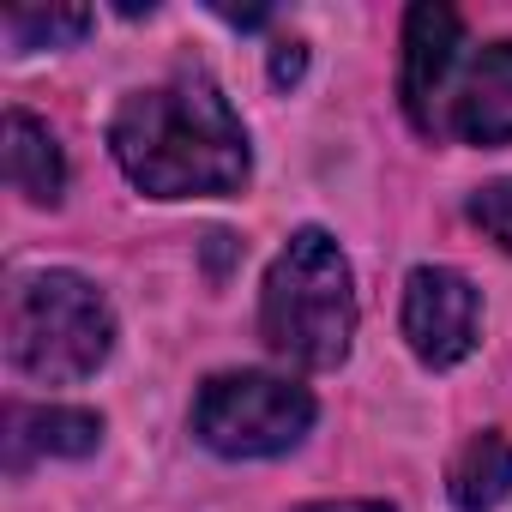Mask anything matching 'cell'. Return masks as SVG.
<instances>
[{"instance_id":"cell-1","label":"cell","mask_w":512,"mask_h":512,"mask_svg":"<svg viewBox=\"0 0 512 512\" xmlns=\"http://www.w3.org/2000/svg\"><path fill=\"white\" fill-rule=\"evenodd\" d=\"M109 151L121 175L151 199H229L247 187L253 169L235 109L199 73L133 91L109 121Z\"/></svg>"},{"instance_id":"cell-2","label":"cell","mask_w":512,"mask_h":512,"mask_svg":"<svg viewBox=\"0 0 512 512\" xmlns=\"http://www.w3.org/2000/svg\"><path fill=\"white\" fill-rule=\"evenodd\" d=\"M260 338L296 368H338L356 338V278L326 229H296L260 290Z\"/></svg>"},{"instance_id":"cell-3","label":"cell","mask_w":512,"mask_h":512,"mask_svg":"<svg viewBox=\"0 0 512 512\" xmlns=\"http://www.w3.org/2000/svg\"><path fill=\"white\" fill-rule=\"evenodd\" d=\"M115 350V314L79 272H25L7 296V356L43 386L91 380Z\"/></svg>"},{"instance_id":"cell-4","label":"cell","mask_w":512,"mask_h":512,"mask_svg":"<svg viewBox=\"0 0 512 512\" xmlns=\"http://www.w3.org/2000/svg\"><path fill=\"white\" fill-rule=\"evenodd\" d=\"M314 428V392L284 374H211L193 398V434L223 458H278Z\"/></svg>"},{"instance_id":"cell-5","label":"cell","mask_w":512,"mask_h":512,"mask_svg":"<svg viewBox=\"0 0 512 512\" xmlns=\"http://www.w3.org/2000/svg\"><path fill=\"white\" fill-rule=\"evenodd\" d=\"M482 302L476 284L452 266H416L404 278V344L422 368H458L476 350Z\"/></svg>"},{"instance_id":"cell-6","label":"cell","mask_w":512,"mask_h":512,"mask_svg":"<svg viewBox=\"0 0 512 512\" xmlns=\"http://www.w3.org/2000/svg\"><path fill=\"white\" fill-rule=\"evenodd\" d=\"M464 25L452 7L440 0H422L404 19V73H398V97H404V115L416 121V133H440V103H446V85L464 61Z\"/></svg>"},{"instance_id":"cell-7","label":"cell","mask_w":512,"mask_h":512,"mask_svg":"<svg viewBox=\"0 0 512 512\" xmlns=\"http://www.w3.org/2000/svg\"><path fill=\"white\" fill-rule=\"evenodd\" d=\"M434 139H464V145H506L512 139V43H488L470 61H458Z\"/></svg>"},{"instance_id":"cell-8","label":"cell","mask_w":512,"mask_h":512,"mask_svg":"<svg viewBox=\"0 0 512 512\" xmlns=\"http://www.w3.org/2000/svg\"><path fill=\"white\" fill-rule=\"evenodd\" d=\"M103 440V416L91 410H67V404H43V410H13L7 422V464L25 470L31 458H85Z\"/></svg>"},{"instance_id":"cell-9","label":"cell","mask_w":512,"mask_h":512,"mask_svg":"<svg viewBox=\"0 0 512 512\" xmlns=\"http://www.w3.org/2000/svg\"><path fill=\"white\" fill-rule=\"evenodd\" d=\"M0 157H7V181L31 199V205H55L61 187H67V157L55 145V133L25 115V109H7V145H0Z\"/></svg>"},{"instance_id":"cell-10","label":"cell","mask_w":512,"mask_h":512,"mask_svg":"<svg viewBox=\"0 0 512 512\" xmlns=\"http://www.w3.org/2000/svg\"><path fill=\"white\" fill-rule=\"evenodd\" d=\"M446 488H452V506L458 512H494L512 494V440L500 428L470 434L464 452L446 470Z\"/></svg>"},{"instance_id":"cell-11","label":"cell","mask_w":512,"mask_h":512,"mask_svg":"<svg viewBox=\"0 0 512 512\" xmlns=\"http://www.w3.org/2000/svg\"><path fill=\"white\" fill-rule=\"evenodd\" d=\"M0 31H7L13 55H31V49H61L73 37H85L91 13L85 7H7L0 13Z\"/></svg>"},{"instance_id":"cell-12","label":"cell","mask_w":512,"mask_h":512,"mask_svg":"<svg viewBox=\"0 0 512 512\" xmlns=\"http://www.w3.org/2000/svg\"><path fill=\"white\" fill-rule=\"evenodd\" d=\"M470 223H476L482 235H494V241L512 253V175L470 193Z\"/></svg>"},{"instance_id":"cell-13","label":"cell","mask_w":512,"mask_h":512,"mask_svg":"<svg viewBox=\"0 0 512 512\" xmlns=\"http://www.w3.org/2000/svg\"><path fill=\"white\" fill-rule=\"evenodd\" d=\"M302 67H308V49H302V43H278V55H272V79H278V85H296Z\"/></svg>"},{"instance_id":"cell-14","label":"cell","mask_w":512,"mask_h":512,"mask_svg":"<svg viewBox=\"0 0 512 512\" xmlns=\"http://www.w3.org/2000/svg\"><path fill=\"white\" fill-rule=\"evenodd\" d=\"M302 512H392L386 500H314V506H302Z\"/></svg>"}]
</instances>
